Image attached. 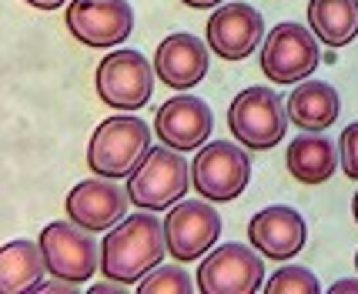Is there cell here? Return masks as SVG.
<instances>
[{"mask_svg":"<svg viewBox=\"0 0 358 294\" xmlns=\"http://www.w3.org/2000/svg\"><path fill=\"white\" fill-rule=\"evenodd\" d=\"M248 241L271 261H292L305 248V221L292 207H265L251 217Z\"/></svg>","mask_w":358,"mask_h":294,"instance_id":"cell-15","label":"cell"},{"mask_svg":"<svg viewBox=\"0 0 358 294\" xmlns=\"http://www.w3.org/2000/svg\"><path fill=\"white\" fill-rule=\"evenodd\" d=\"M355 267H358V254H355Z\"/></svg>","mask_w":358,"mask_h":294,"instance_id":"cell-29","label":"cell"},{"mask_svg":"<svg viewBox=\"0 0 358 294\" xmlns=\"http://www.w3.org/2000/svg\"><path fill=\"white\" fill-rule=\"evenodd\" d=\"M251 177L248 154L231 140H215L198 151L191 164V184L204 201H234Z\"/></svg>","mask_w":358,"mask_h":294,"instance_id":"cell-5","label":"cell"},{"mask_svg":"<svg viewBox=\"0 0 358 294\" xmlns=\"http://www.w3.org/2000/svg\"><path fill=\"white\" fill-rule=\"evenodd\" d=\"M47 271V258L41 241H7L0 248V288L7 294L37 291Z\"/></svg>","mask_w":358,"mask_h":294,"instance_id":"cell-18","label":"cell"},{"mask_svg":"<svg viewBox=\"0 0 358 294\" xmlns=\"http://www.w3.org/2000/svg\"><path fill=\"white\" fill-rule=\"evenodd\" d=\"M265 34L262 14L248 3H224L208 20V47L224 61H245Z\"/></svg>","mask_w":358,"mask_h":294,"instance_id":"cell-13","label":"cell"},{"mask_svg":"<svg viewBox=\"0 0 358 294\" xmlns=\"http://www.w3.org/2000/svg\"><path fill=\"white\" fill-rule=\"evenodd\" d=\"M41 248L47 258V271L54 278L71 281V284H84L91 281V274L101 267V248L91 237V231H84L80 224H64L54 221L41 231Z\"/></svg>","mask_w":358,"mask_h":294,"instance_id":"cell-7","label":"cell"},{"mask_svg":"<svg viewBox=\"0 0 358 294\" xmlns=\"http://www.w3.org/2000/svg\"><path fill=\"white\" fill-rule=\"evenodd\" d=\"M322 284L308 267H278L268 278V294H318Z\"/></svg>","mask_w":358,"mask_h":294,"instance_id":"cell-22","label":"cell"},{"mask_svg":"<svg viewBox=\"0 0 358 294\" xmlns=\"http://www.w3.org/2000/svg\"><path fill=\"white\" fill-rule=\"evenodd\" d=\"M318 67V37L301 24H278L271 27L262 44V71L275 84L308 80Z\"/></svg>","mask_w":358,"mask_h":294,"instance_id":"cell-6","label":"cell"},{"mask_svg":"<svg viewBox=\"0 0 358 294\" xmlns=\"http://www.w3.org/2000/svg\"><path fill=\"white\" fill-rule=\"evenodd\" d=\"M288 174L301 181V184H325L328 177L335 174L338 154H335V144L325 134H301L292 140L288 147Z\"/></svg>","mask_w":358,"mask_h":294,"instance_id":"cell-19","label":"cell"},{"mask_svg":"<svg viewBox=\"0 0 358 294\" xmlns=\"http://www.w3.org/2000/svg\"><path fill=\"white\" fill-rule=\"evenodd\" d=\"M114 284H117V281H114ZM114 284H94V288H91V294H114V291H117Z\"/></svg>","mask_w":358,"mask_h":294,"instance_id":"cell-26","label":"cell"},{"mask_svg":"<svg viewBox=\"0 0 358 294\" xmlns=\"http://www.w3.org/2000/svg\"><path fill=\"white\" fill-rule=\"evenodd\" d=\"M265 281V264L245 244H221L198 267L201 294H251Z\"/></svg>","mask_w":358,"mask_h":294,"instance_id":"cell-9","label":"cell"},{"mask_svg":"<svg viewBox=\"0 0 358 294\" xmlns=\"http://www.w3.org/2000/svg\"><path fill=\"white\" fill-rule=\"evenodd\" d=\"M67 27L87 47H114L127 41L134 27V10L127 0H71Z\"/></svg>","mask_w":358,"mask_h":294,"instance_id":"cell-11","label":"cell"},{"mask_svg":"<svg viewBox=\"0 0 358 294\" xmlns=\"http://www.w3.org/2000/svg\"><path fill=\"white\" fill-rule=\"evenodd\" d=\"M27 3H31V7H37V10H57L64 0H27Z\"/></svg>","mask_w":358,"mask_h":294,"instance_id":"cell-25","label":"cell"},{"mask_svg":"<svg viewBox=\"0 0 358 294\" xmlns=\"http://www.w3.org/2000/svg\"><path fill=\"white\" fill-rule=\"evenodd\" d=\"M221 234V217L211 204L181 201L164 214V237L168 254L174 261H198L204 251L215 248Z\"/></svg>","mask_w":358,"mask_h":294,"instance_id":"cell-10","label":"cell"},{"mask_svg":"<svg viewBox=\"0 0 358 294\" xmlns=\"http://www.w3.org/2000/svg\"><path fill=\"white\" fill-rule=\"evenodd\" d=\"M191 288L194 281L187 278L185 267H161V264L138 281L141 294H191Z\"/></svg>","mask_w":358,"mask_h":294,"instance_id":"cell-21","label":"cell"},{"mask_svg":"<svg viewBox=\"0 0 358 294\" xmlns=\"http://www.w3.org/2000/svg\"><path fill=\"white\" fill-rule=\"evenodd\" d=\"M288 121L301 131H328L338 121V94L331 84L322 80H305L298 84L292 97H288Z\"/></svg>","mask_w":358,"mask_h":294,"instance_id":"cell-17","label":"cell"},{"mask_svg":"<svg viewBox=\"0 0 358 294\" xmlns=\"http://www.w3.org/2000/svg\"><path fill=\"white\" fill-rule=\"evenodd\" d=\"M331 294H358V281L355 278H345L331 284Z\"/></svg>","mask_w":358,"mask_h":294,"instance_id":"cell-24","label":"cell"},{"mask_svg":"<svg viewBox=\"0 0 358 294\" xmlns=\"http://www.w3.org/2000/svg\"><path fill=\"white\" fill-rule=\"evenodd\" d=\"M187 7H218L221 0H185Z\"/></svg>","mask_w":358,"mask_h":294,"instance_id":"cell-27","label":"cell"},{"mask_svg":"<svg viewBox=\"0 0 358 294\" xmlns=\"http://www.w3.org/2000/svg\"><path fill=\"white\" fill-rule=\"evenodd\" d=\"M155 131L161 144H168L174 151H194L211 138L215 121H211V108L198 101V97H171L164 101L155 117Z\"/></svg>","mask_w":358,"mask_h":294,"instance_id":"cell-14","label":"cell"},{"mask_svg":"<svg viewBox=\"0 0 358 294\" xmlns=\"http://www.w3.org/2000/svg\"><path fill=\"white\" fill-rule=\"evenodd\" d=\"M164 251L168 237L155 214H127L101 241V271L117 284H134L161 264Z\"/></svg>","mask_w":358,"mask_h":294,"instance_id":"cell-1","label":"cell"},{"mask_svg":"<svg viewBox=\"0 0 358 294\" xmlns=\"http://www.w3.org/2000/svg\"><path fill=\"white\" fill-rule=\"evenodd\" d=\"M155 71L161 84H168L174 91H187V87L201 84L208 74V50L191 34H171L157 47Z\"/></svg>","mask_w":358,"mask_h":294,"instance_id":"cell-16","label":"cell"},{"mask_svg":"<svg viewBox=\"0 0 358 294\" xmlns=\"http://www.w3.org/2000/svg\"><path fill=\"white\" fill-rule=\"evenodd\" d=\"M288 114L281 108V97L268 87H248L231 101L228 127L248 151H268L285 138Z\"/></svg>","mask_w":358,"mask_h":294,"instance_id":"cell-4","label":"cell"},{"mask_svg":"<svg viewBox=\"0 0 358 294\" xmlns=\"http://www.w3.org/2000/svg\"><path fill=\"white\" fill-rule=\"evenodd\" d=\"M187 191V161L174 147H151L141 168L127 177V198L134 207L164 211L185 198Z\"/></svg>","mask_w":358,"mask_h":294,"instance_id":"cell-3","label":"cell"},{"mask_svg":"<svg viewBox=\"0 0 358 294\" xmlns=\"http://www.w3.org/2000/svg\"><path fill=\"white\" fill-rule=\"evenodd\" d=\"M151 151V131L141 117H108L94 131L91 147H87V164L97 177H131L141 168V161Z\"/></svg>","mask_w":358,"mask_h":294,"instance_id":"cell-2","label":"cell"},{"mask_svg":"<svg viewBox=\"0 0 358 294\" xmlns=\"http://www.w3.org/2000/svg\"><path fill=\"white\" fill-rule=\"evenodd\" d=\"M151 91H155L151 64L138 50H114L97 64V94L108 108L138 110L151 101Z\"/></svg>","mask_w":358,"mask_h":294,"instance_id":"cell-8","label":"cell"},{"mask_svg":"<svg viewBox=\"0 0 358 294\" xmlns=\"http://www.w3.org/2000/svg\"><path fill=\"white\" fill-rule=\"evenodd\" d=\"M127 201H131L127 191H121L110 177H94V181H80L67 194V214L91 234L110 231L127 217Z\"/></svg>","mask_w":358,"mask_h":294,"instance_id":"cell-12","label":"cell"},{"mask_svg":"<svg viewBox=\"0 0 358 294\" xmlns=\"http://www.w3.org/2000/svg\"><path fill=\"white\" fill-rule=\"evenodd\" d=\"M338 147H342V170L352 181H358V124L345 127Z\"/></svg>","mask_w":358,"mask_h":294,"instance_id":"cell-23","label":"cell"},{"mask_svg":"<svg viewBox=\"0 0 358 294\" xmlns=\"http://www.w3.org/2000/svg\"><path fill=\"white\" fill-rule=\"evenodd\" d=\"M308 24L325 47H345L358 34V0H312Z\"/></svg>","mask_w":358,"mask_h":294,"instance_id":"cell-20","label":"cell"},{"mask_svg":"<svg viewBox=\"0 0 358 294\" xmlns=\"http://www.w3.org/2000/svg\"><path fill=\"white\" fill-rule=\"evenodd\" d=\"M352 211H355V221H358V191H355V204H352Z\"/></svg>","mask_w":358,"mask_h":294,"instance_id":"cell-28","label":"cell"}]
</instances>
